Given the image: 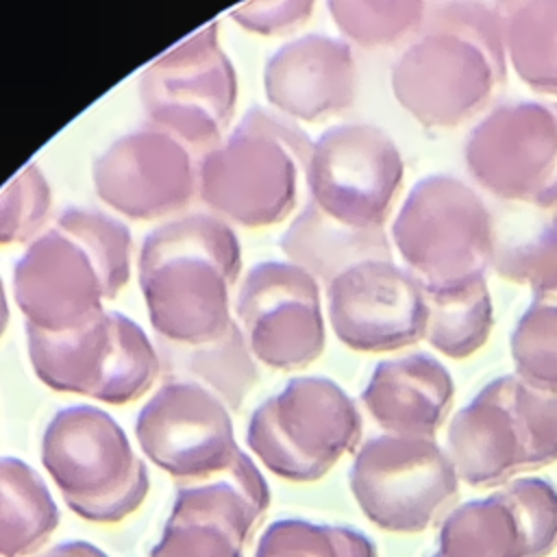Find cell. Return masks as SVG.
Segmentation results:
<instances>
[{
	"mask_svg": "<svg viewBox=\"0 0 557 557\" xmlns=\"http://www.w3.org/2000/svg\"><path fill=\"white\" fill-rule=\"evenodd\" d=\"M505 17L481 2L426 7L413 41L392 70L398 104L429 128L479 113L507 76Z\"/></svg>",
	"mask_w": 557,
	"mask_h": 557,
	"instance_id": "1",
	"label": "cell"
},
{
	"mask_svg": "<svg viewBox=\"0 0 557 557\" xmlns=\"http://www.w3.org/2000/svg\"><path fill=\"white\" fill-rule=\"evenodd\" d=\"M131 276V233L102 211L72 207L13 265V296L26 324L59 333L85 326Z\"/></svg>",
	"mask_w": 557,
	"mask_h": 557,
	"instance_id": "2",
	"label": "cell"
},
{
	"mask_svg": "<svg viewBox=\"0 0 557 557\" xmlns=\"http://www.w3.org/2000/svg\"><path fill=\"white\" fill-rule=\"evenodd\" d=\"M239 268V239L215 215L191 213L148 233L139 250V287L157 335L205 344L228 333Z\"/></svg>",
	"mask_w": 557,
	"mask_h": 557,
	"instance_id": "3",
	"label": "cell"
},
{
	"mask_svg": "<svg viewBox=\"0 0 557 557\" xmlns=\"http://www.w3.org/2000/svg\"><path fill=\"white\" fill-rule=\"evenodd\" d=\"M313 141L294 122L250 107L231 135L200 157L198 194L205 205L244 226H270L296 205Z\"/></svg>",
	"mask_w": 557,
	"mask_h": 557,
	"instance_id": "4",
	"label": "cell"
},
{
	"mask_svg": "<svg viewBox=\"0 0 557 557\" xmlns=\"http://www.w3.org/2000/svg\"><path fill=\"white\" fill-rule=\"evenodd\" d=\"M41 463L83 520L113 524L146 500L150 479L124 429L94 405L59 409L41 437Z\"/></svg>",
	"mask_w": 557,
	"mask_h": 557,
	"instance_id": "5",
	"label": "cell"
},
{
	"mask_svg": "<svg viewBox=\"0 0 557 557\" xmlns=\"http://www.w3.org/2000/svg\"><path fill=\"white\" fill-rule=\"evenodd\" d=\"M392 242L424 287H440L485 274L494 259L496 224L470 185L450 174H431L403 200Z\"/></svg>",
	"mask_w": 557,
	"mask_h": 557,
	"instance_id": "6",
	"label": "cell"
},
{
	"mask_svg": "<svg viewBox=\"0 0 557 557\" xmlns=\"http://www.w3.org/2000/svg\"><path fill=\"white\" fill-rule=\"evenodd\" d=\"M361 437L352 398L329 376L292 379L250 416L246 442L261 463L287 481H318Z\"/></svg>",
	"mask_w": 557,
	"mask_h": 557,
	"instance_id": "7",
	"label": "cell"
},
{
	"mask_svg": "<svg viewBox=\"0 0 557 557\" xmlns=\"http://www.w3.org/2000/svg\"><path fill=\"white\" fill-rule=\"evenodd\" d=\"M28 357L41 383L126 405L144 396L161 372V359L144 329L120 311H102L72 331H41L26 324Z\"/></svg>",
	"mask_w": 557,
	"mask_h": 557,
	"instance_id": "8",
	"label": "cell"
},
{
	"mask_svg": "<svg viewBox=\"0 0 557 557\" xmlns=\"http://www.w3.org/2000/svg\"><path fill=\"white\" fill-rule=\"evenodd\" d=\"M139 100L150 126L202 157L224 141L237 102V76L211 22L163 52L139 76Z\"/></svg>",
	"mask_w": 557,
	"mask_h": 557,
	"instance_id": "9",
	"label": "cell"
},
{
	"mask_svg": "<svg viewBox=\"0 0 557 557\" xmlns=\"http://www.w3.org/2000/svg\"><path fill=\"white\" fill-rule=\"evenodd\" d=\"M348 481L366 518L392 533L429 529L459 496L457 470L433 437L385 433L368 440Z\"/></svg>",
	"mask_w": 557,
	"mask_h": 557,
	"instance_id": "10",
	"label": "cell"
},
{
	"mask_svg": "<svg viewBox=\"0 0 557 557\" xmlns=\"http://www.w3.org/2000/svg\"><path fill=\"white\" fill-rule=\"evenodd\" d=\"M472 178L513 205L557 211V102L516 100L492 109L463 146Z\"/></svg>",
	"mask_w": 557,
	"mask_h": 557,
	"instance_id": "11",
	"label": "cell"
},
{
	"mask_svg": "<svg viewBox=\"0 0 557 557\" xmlns=\"http://www.w3.org/2000/svg\"><path fill=\"white\" fill-rule=\"evenodd\" d=\"M405 163L394 139L368 122L326 128L311 148V202L355 228H383L403 185Z\"/></svg>",
	"mask_w": 557,
	"mask_h": 557,
	"instance_id": "12",
	"label": "cell"
},
{
	"mask_svg": "<svg viewBox=\"0 0 557 557\" xmlns=\"http://www.w3.org/2000/svg\"><path fill=\"white\" fill-rule=\"evenodd\" d=\"M135 435L154 466L191 483L226 472L244 453L231 409L187 381H168L157 389L137 416Z\"/></svg>",
	"mask_w": 557,
	"mask_h": 557,
	"instance_id": "13",
	"label": "cell"
},
{
	"mask_svg": "<svg viewBox=\"0 0 557 557\" xmlns=\"http://www.w3.org/2000/svg\"><path fill=\"white\" fill-rule=\"evenodd\" d=\"M268 505V483L242 453L226 472L176 492L150 557H244Z\"/></svg>",
	"mask_w": 557,
	"mask_h": 557,
	"instance_id": "14",
	"label": "cell"
},
{
	"mask_svg": "<svg viewBox=\"0 0 557 557\" xmlns=\"http://www.w3.org/2000/svg\"><path fill=\"white\" fill-rule=\"evenodd\" d=\"M250 352L274 370H298L324 348L318 281L292 261L248 270L235 302Z\"/></svg>",
	"mask_w": 557,
	"mask_h": 557,
	"instance_id": "15",
	"label": "cell"
},
{
	"mask_svg": "<svg viewBox=\"0 0 557 557\" xmlns=\"http://www.w3.org/2000/svg\"><path fill=\"white\" fill-rule=\"evenodd\" d=\"M91 176L98 198L133 220L170 215L198 194L194 150L154 126L109 144L96 157Z\"/></svg>",
	"mask_w": 557,
	"mask_h": 557,
	"instance_id": "16",
	"label": "cell"
},
{
	"mask_svg": "<svg viewBox=\"0 0 557 557\" xmlns=\"http://www.w3.org/2000/svg\"><path fill=\"white\" fill-rule=\"evenodd\" d=\"M326 292L331 326L352 350H396L426 335L424 285L394 261L352 265Z\"/></svg>",
	"mask_w": 557,
	"mask_h": 557,
	"instance_id": "17",
	"label": "cell"
},
{
	"mask_svg": "<svg viewBox=\"0 0 557 557\" xmlns=\"http://www.w3.org/2000/svg\"><path fill=\"white\" fill-rule=\"evenodd\" d=\"M268 100L294 120H322L357 96V67L346 41L311 33L283 44L265 63Z\"/></svg>",
	"mask_w": 557,
	"mask_h": 557,
	"instance_id": "18",
	"label": "cell"
},
{
	"mask_svg": "<svg viewBox=\"0 0 557 557\" xmlns=\"http://www.w3.org/2000/svg\"><path fill=\"white\" fill-rule=\"evenodd\" d=\"M513 374L490 381L450 420L446 453L459 481L472 487L509 483L531 468L527 442L513 407Z\"/></svg>",
	"mask_w": 557,
	"mask_h": 557,
	"instance_id": "19",
	"label": "cell"
},
{
	"mask_svg": "<svg viewBox=\"0 0 557 557\" xmlns=\"http://www.w3.org/2000/svg\"><path fill=\"white\" fill-rule=\"evenodd\" d=\"M455 383L444 363L424 352L376 363L361 400L379 426L394 435L431 437L444 422Z\"/></svg>",
	"mask_w": 557,
	"mask_h": 557,
	"instance_id": "20",
	"label": "cell"
},
{
	"mask_svg": "<svg viewBox=\"0 0 557 557\" xmlns=\"http://www.w3.org/2000/svg\"><path fill=\"white\" fill-rule=\"evenodd\" d=\"M285 257L307 270L326 287L352 265L366 261H392V248L383 228H355L326 215L311 200L287 226L278 242Z\"/></svg>",
	"mask_w": 557,
	"mask_h": 557,
	"instance_id": "21",
	"label": "cell"
},
{
	"mask_svg": "<svg viewBox=\"0 0 557 557\" xmlns=\"http://www.w3.org/2000/svg\"><path fill=\"white\" fill-rule=\"evenodd\" d=\"M159 359L168 376L209 389L231 411L242 407L259 379L239 324H233L228 333L205 344H174L161 339Z\"/></svg>",
	"mask_w": 557,
	"mask_h": 557,
	"instance_id": "22",
	"label": "cell"
},
{
	"mask_svg": "<svg viewBox=\"0 0 557 557\" xmlns=\"http://www.w3.org/2000/svg\"><path fill=\"white\" fill-rule=\"evenodd\" d=\"M59 527V507L44 479L22 459H0V555L26 557Z\"/></svg>",
	"mask_w": 557,
	"mask_h": 557,
	"instance_id": "23",
	"label": "cell"
},
{
	"mask_svg": "<svg viewBox=\"0 0 557 557\" xmlns=\"http://www.w3.org/2000/svg\"><path fill=\"white\" fill-rule=\"evenodd\" d=\"M440 557H527L518 513L503 490L453 507L440 524Z\"/></svg>",
	"mask_w": 557,
	"mask_h": 557,
	"instance_id": "24",
	"label": "cell"
},
{
	"mask_svg": "<svg viewBox=\"0 0 557 557\" xmlns=\"http://www.w3.org/2000/svg\"><path fill=\"white\" fill-rule=\"evenodd\" d=\"M429 322L424 339L450 359L476 352L492 333V296L485 274L440 287H424Z\"/></svg>",
	"mask_w": 557,
	"mask_h": 557,
	"instance_id": "25",
	"label": "cell"
},
{
	"mask_svg": "<svg viewBox=\"0 0 557 557\" xmlns=\"http://www.w3.org/2000/svg\"><path fill=\"white\" fill-rule=\"evenodd\" d=\"M507 57L531 89L557 94V0H531L505 17Z\"/></svg>",
	"mask_w": 557,
	"mask_h": 557,
	"instance_id": "26",
	"label": "cell"
},
{
	"mask_svg": "<svg viewBox=\"0 0 557 557\" xmlns=\"http://www.w3.org/2000/svg\"><path fill=\"white\" fill-rule=\"evenodd\" d=\"M509 346L520 379L557 387V274L533 289V300L516 322Z\"/></svg>",
	"mask_w": 557,
	"mask_h": 557,
	"instance_id": "27",
	"label": "cell"
},
{
	"mask_svg": "<svg viewBox=\"0 0 557 557\" xmlns=\"http://www.w3.org/2000/svg\"><path fill=\"white\" fill-rule=\"evenodd\" d=\"M494 270L513 283L533 289L557 274V211H540L522 218L505 237L496 235Z\"/></svg>",
	"mask_w": 557,
	"mask_h": 557,
	"instance_id": "28",
	"label": "cell"
},
{
	"mask_svg": "<svg viewBox=\"0 0 557 557\" xmlns=\"http://www.w3.org/2000/svg\"><path fill=\"white\" fill-rule=\"evenodd\" d=\"M255 557H379L374 542L352 527L283 518L268 524Z\"/></svg>",
	"mask_w": 557,
	"mask_h": 557,
	"instance_id": "29",
	"label": "cell"
},
{
	"mask_svg": "<svg viewBox=\"0 0 557 557\" xmlns=\"http://www.w3.org/2000/svg\"><path fill=\"white\" fill-rule=\"evenodd\" d=\"M326 9L342 35L368 48L405 39L420 28L426 13L418 0H331Z\"/></svg>",
	"mask_w": 557,
	"mask_h": 557,
	"instance_id": "30",
	"label": "cell"
},
{
	"mask_svg": "<svg viewBox=\"0 0 557 557\" xmlns=\"http://www.w3.org/2000/svg\"><path fill=\"white\" fill-rule=\"evenodd\" d=\"M52 205L50 185L39 165L28 163L2 191L0 239L2 244L26 242L41 231Z\"/></svg>",
	"mask_w": 557,
	"mask_h": 557,
	"instance_id": "31",
	"label": "cell"
},
{
	"mask_svg": "<svg viewBox=\"0 0 557 557\" xmlns=\"http://www.w3.org/2000/svg\"><path fill=\"white\" fill-rule=\"evenodd\" d=\"M513 505L527 557H546L557 548V487L540 476H522L500 487Z\"/></svg>",
	"mask_w": 557,
	"mask_h": 557,
	"instance_id": "32",
	"label": "cell"
},
{
	"mask_svg": "<svg viewBox=\"0 0 557 557\" xmlns=\"http://www.w3.org/2000/svg\"><path fill=\"white\" fill-rule=\"evenodd\" d=\"M513 407L531 468L557 461V387L533 385L513 372Z\"/></svg>",
	"mask_w": 557,
	"mask_h": 557,
	"instance_id": "33",
	"label": "cell"
},
{
	"mask_svg": "<svg viewBox=\"0 0 557 557\" xmlns=\"http://www.w3.org/2000/svg\"><path fill=\"white\" fill-rule=\"evenodd\" d=\"M313 11L311 0H272V2H248L233 9L231 17L246 30L259 35H281L298 28L309 20Z\"/></svg>",
	"mask_w": 557,
	"mask_h": 557,
	"instance_id": "34",
	"label": "cell"
},
{
	"mask_svg": "<svg viewBox=\"0 0 557 557\" xmlns=\"http://www.w3.org/2000/svg\"><path fill=\"white\" fill-rule=\"evenodd\" d=\"M35 557H109V555L91 542L67 540V542H59V544L41 550Z\"/></svg>",
	"mask_w": 557,
	"mask_h": 557,
	"instance_id": "35",
	"label": "cell"
},
{
	"mask_svg": "<svg viewBox=\"0 0 557 557\" xmlns=\"http://www.w3.org/2000/svg\"><path fill=\"white\" fill-rule=\"evenodd\" d=\"M431 557H440V555H435V553H433V555H431Z\"/></svg>",
	"mask_w": 557,
	"mask_h": 557,
	"instance_id": "36",
	"label": "cell"
}]
</instances>
